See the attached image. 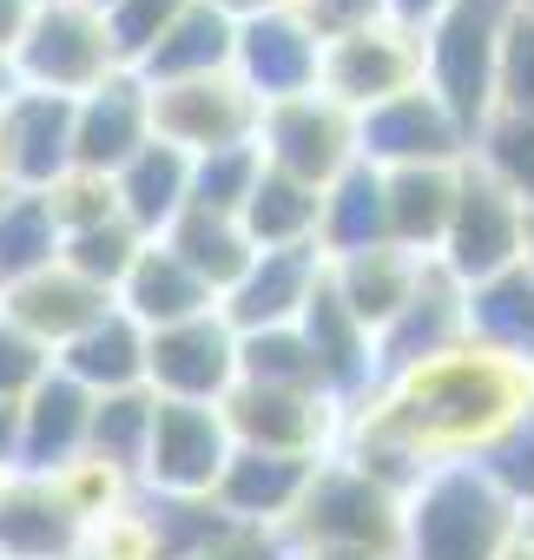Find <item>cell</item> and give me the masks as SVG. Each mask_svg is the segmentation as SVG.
I'll return each instance as SVG.
<instances>
[{"label":"cell","instance_id":"1","mask_svg":"<svg viewBox=\"0 0 534 560\" xmlns=\"http://www.w3.org/2000/svg\"><path fill=\"white\" fill-rule=\"evenodd\" d=\"M527 402H534V370H521L481 343H455L429 363H409V370L370 383L344 409L337 455L350 468H363L370 481L409 494L429 468L481 462Z\"/></svg>","mask_w":534,"mask_h":560},{"label":"cell","instance_id":"2","mask_svg":"<svg viewBox=\"0 0 534 560\" xmlns=\"http://www.w3.org/2000/svg\"><path fill=\"white\" fill-rule=\"evenodd\" d=\"M521 514L475 462L429 468L403 494V560H495Z\"/></svg>","mask_w":534,"mask_h":560},{"label":"cell","instance_id":"3","mask_svg":"<svg viewBox=\"0 0 534 560\" xmlns=\"http://www.w3.org/2000/svg\"><path fill=\"white\" fill-rule=\"evenodd\" d=\"M514 21V0H449L422 27V86L455 113V126L475 132L495 119V67Z\"/></svg>","mask_w":534,"mask_h":560},{"label":"cell","instance_id":"4","mask_svg":"<svg viewBox=\"0 0 534 560\" xmlns=\"http://www.w3.org/2000/svg\"><path fill=\"white\" fill-rule=\"evenodd\" d=\"M285 547H337V553L403 560V494L370 481L344 455H324L298 514L285 521Z\"/></svg>","mask_w":534,"mask_h":560},{"label":"cell","instance_id":"5","mask_svg":"<svg viewBox=\"0 0 534 560\" xmlns=\"http://www.w3.org/2000/svg\"><path fill=\"white\" fill-rule=\"evenodd\" d=\"M8 67H14V86H27V93L80 100V93H93L100 80L119 73V54H113V34H106L100 8H86V0H54V8H34Z\"/></svg>","mask_w":534,"mask_h":560},{"label":"cell","instance_id":"6","mask_svg":"<svg viewBox=\"0 0 534 560\" xmlns=\"http://www.w3.org/2000/svg\"><path fill=\"white\" fill-rule=\"evenodd\" d=\"M231 448H264V455H304L324 462L337 455L344 435V402L330 389H271V383H231L218 402Z\"/></svg>","mask_w":534,"mask_h":560},{"label":"cell","instance_id":"7","mask_svg":"<svg viewBox=\"0 0 534 560\" xmlns=\"http://www.w3.org/2000/svg\"><path fill=\"white\" fill-rule=\"evenodd\" d=\"M521 237H527V211L475 159H462L455 211H449V231L436 244V264L468 291V284H488V277H501V270L521 264Z\"/></svg>","mask_w":534,"mask_h":560},{"label":"cell","instance_id":"8","mask_svg":"<svg viewBox=\"0 0 534 560\" xmlns=\"http://www.w3.org/2000/svg\"><path fill=\"white\" fill-rule=\"evenodd\" d=\"M257 159L285 172V178H304V185H330L344 178L363 145H357V113L337 106L330 93H298V100H278V106H264L257 119Z\"/></svg>","mask_w":534,"mask_h":560},{"label":"cell","instance_id":"9","mask_svg":"<svg viewBox=\"0 0 534 560\" xmlns=\"http://www.w3.org/2000/svg\"><path fill=\"white\" fill-rule=\"evenodd\" d=\"M257 119H264V100L237 73H205V80L152 86V139L178 145L185 159L257 145Z\"/></svg>","mask_w":534,"mask_h":560},{"label":"cell","instance_id":"10","mask_svg":"<svg viewBox=\"0 0 534 560\" xmlns=\"http://www.w3.org/2000/svg\"><path fill=\"white\" fill-rule=\"evenodd\" d=\"M422 86V34L403 21H370L357 34L324 40V67H317V93H330L337 106H350L357 119L396 93Z\"/></svg>","mask_w":534,"mask_h":560},{"label":"cell","instance_id":"11","mask_svg":"<svg viewBox=\"0 0 534 560\" xmlns=\"http://www.w3.org/2000/svg\"><path fill=\"white\" fill-rule=\"evenodd\" d=\"M231 383H237V330L218 311L146 330V389L159 402H224Z\"/></svg>","mask_w":534,"mask_h":560},{"label":"cell","instance_id":"12","mask_svg":"<svg viewBox=\"0 0 534 560\" xmlns=\"http://www.w3.org/2000/svg\"><path fill=\"white\" fill-rule=\"evenodd\" d=\"M224 462H231V429H224L218 402H159L152 409V435H146V462H139L146 494H211Z\"/></svg>","mask_w":534,"mask_h":560},{"label":"cell","instance_id":"13","mask_svg":"<svg viewBox=\"0 0 534 560\" xmlns=\"http://www.w3.org/2000/svg\"><path fill=\"white\" fill-rule=\"evenodd\" d=\"M324 270H330V257H324L317 244L257 250V257L244 264V277L218 298V317H224L237 337H257V330H291V324L311 311V298H317V284H324Z\"/></svg>","mask_w":534,"mask_h":560},{"label":"cell","instance_id":"14","mask_svg":"<svg viewBox=\"0 0 534 560\" xmlns=\"http://www.w3.org/2000/svg\"><path fill=\"white\" fill-rule=\"evenodd\" d=\"M357 145L376 172H403V165H462L468 159V132L455 126V113L429 93L409 86L383 106H370L357 119Z\"/></svg>","mask_w":534,"mask_h":560},{"label":"cell","instance_id":"15","mask_svg":"<svg viewBox=\"0 0 534 560\" xmlns=\"http://www.w3.org/2000/svg\"><path fill=\"white\" fill-rule=\"evenodd\" d=\"M73 165V100L14 86L0 100V172L8 191H47Z\"/></svg>","mask_w":534,"mask_h":560},{"label":"cell","instance_id":"16","mask_svg":"<svg viewBox=\"0 0 534 560\" xmlns=\"http://www.w3.org/2000/svg\"><path fill=\"white\" fill-rule=\"evenodd\" d=\"M146 145H152V86L132 67H119L113 80L73 100V165L113 178Z\"/></svg>","mask_w":534,"mask_h":560},{"label":"cell","instance_id":"17","mask_svg":"<svg viewBox=\"0 0 534 560\" xmlns=\"http://www.w3.org/2000/svg\"><path fill=\"white\" fill-rule=\"evenodd\" d=\"M455 343H468V291L442 264H429L422 284L409 291V304L376 330V383L409 370V363H429V357H442Z\"/></svg>","mask_w":534,"mask_h":560},{"label":"cell","instance_id":"18","mask_svg":"<svg viewBox=\"0 0 534 560\" xmlns=\"http://www.w3.org/2000/svg\"><path fill=\"white\" fill-rule=\"evenodd\" d=\"M317 462L304 455H264V448H231L211 501L231 527H264V534H285V521L298 514L304 488H311Z\"/></svg>","mask_w":534,"mask_h":560},{"label":"cell","instance_id":"19","mask_svg":"<svg viewBox=\"0 0 534 560\" xmlns=\"http://www.w3.org/2000/svg\"><path fill=\"white\" fill-rule=\"evenodd\" d=\"M317 67H324V40L304 27V21H285V14H257L237 27V54H231V73L264 100H298V93H317Z\"/></svg>","mask_w":534,"mask_h":560},{"label":"cell","instance_id":"20","mask_svg":"<svg viewBox=\"0 0 534 560\" xmlns=\"http://www.w3.org/2000/svg\"><path fill=\"white\" fill-rule=\"evenodd\" d=\"M106 311H113V298H106L100 284H86V277H73L67 264H47V270H34V277H21V284L0 291V317L21 324V330H27L34 343H47L54 357H60L80 330H93Z\"/></svg>","mask_w":534,"mask_h":560},{"label":"cell","instance_id":"21","mask_svg":"<svg viewBox=\"0 0 534 560\" xmlns=\"http://www.w3.org/2000/svg\"><path fill=\"white\" fill-rule=\"evenodd\" d=\"M86 527L60 508L47 475H0V560H80Z\"/></svg>","mask_w":534,"mask_h":560},{"label":"cell","instance_id":"22","mask_svg":"<svg viewBox=\"0 0 534 560\" xmlns=\"http://www.w3.org/2000/svg\"><path fill=\"white\" fill-rule=\"evenodd\" d=\"M298 330H304V343H311V357H317V376H324V389L350 409L370 383H376V337L337 304V291H330V270H324V284H317V298H311V311L298 317Z\"/></svg>","mask_w":534,"mask_h":560},{"label":"cell","instance_id":"23","mask_svg":"<svg viewBox=\"0 0 534 560\" xmlns=\"http://www.w3.org/2000/svg\"><path fill=\"white\" fill-rule=\"evenodd\" d=\"M93 435V396L73 383V376H47L27 402H21V455L14 468L21 475H54L60 462H73Z\"/></svg>","mask_w":534,"mask_h":560},{"label":"cell","instance_id":"24","mask_svg":"<svg viewBox=\"0 0 534 560\" xmlns=\"http://www.w3.org/2000/svg\"><path fill=\"white\" fill-rule=\"evenodd\" d=\"M436 257H416V250H396V244H376V250H357V257H330V291H337V304L376 337L403 304H409V291L422 284V270H429Z\"/></svg>","mask_w":534,"mask_h":560},{"label":"cell","instance_id":"25","mask_svg":"<svg viewBox=\"0 0 534 560\" xmlns=\"http://www.w3.org/2000/svg\"><path fill=\"white\" fill-rule=\"evenodd\" d=\"M113 304H119L139 330H165V324H185V317L218 311V298L198 284V277H191L159 237H146V250L132 257V270H126V284L113 291Z\"/></svg>","mask_w":534,"mask_h":560},{"label":"cell","instance_id":"26","mask_svg":"<svg viewBox=\"0 0 534 560\" xmlns=\"http://www.w3.org/2000/svg\"><path fill=\"white\" fill-rule=\"evenodd\" d=\"M237 54V21H224L211 0H191V8L152 40V54L132 67L146 86H172V80H205V73H231Z\"/></svg>","mask_w":534,"mask_h":560},{"label":"cell","instance_id":"27","mask_svg":"<svg viewBox=\"0 0 534 560\" xmlns=\"http://www.w3.org/2000/svg\"><path fill=\"white\" fill-rule=\"evenodd\" d=\"M113 191H119V218L139 231V237H165V224L191 205V159L165 139H152L146 152H132L119 172H113Z\"/></svg>","mask_w":534,"mask_h":560},{"label":"cell","instance_id":"28","mask_svg":"<svg viewBox=\"0 0 534 560\" xmlns=\"http://www.w3.org/2000/svg\"><path fill=\"white\" fill-rule=\"evenodd\" d=\"M60 376H73L86 396H119V389H146V330L113 304L93 330H80L60 357Z\"/></svg>","mask_w":534,"mask_h":560},{"label":"cell","instance_id":"29","mask_svg":"<svg viewBox=\"0 0 534 560\" xmlns=\"http://www.w3.org/2000/svg\"><path fill=\"white\" fill-rule=\"evenodd\" d=\"M455 178H462V165H403V172H383V211H390V244L396 250L436 257V244L449 231V211H455Z\"/></svg>","mask_w":534,"mask_h":560},{"label":"cell","instance_id":"30","mask_svg":"<svg viewBox=\"0 0 534 560\" xmlns=\"http://www.w3.org/2000/svg\"><path fill=\"white\" fill-rule=\"evenodd\" d=\"M468 343L534 370V270L514 264L488 284H468Z\"/></svg>","mask_w":534,"mask_h":560},{"label":"cell","instance_id":"31","mask_svg":"<svg viewBox=\"0 0 534 560\" xmlns=\"http://www.w3.org/2000/svg\"><path fill=\"white\" fill-rule=\"evenodd\" d=\"M198 284L211 291V298H224L237 277H244V264L257 257L251 250V237H244V224L237 218H224V211H205V205H185L172 224H165V237H159Z\"/></svg>","mask_w":534,"mask_h":560},{"label":"cell","instance_id":"32","mask_svg":"<svg viewBox=\"0 0 534 560\" xmlns=\"http://www.w3.org/2000/svg\"><path fill=\"white\" fill-rule=\"evenodd\" d=\"M390 244V211H383V172L370 159H357L344 178L324 185V211H317V250L324 257H357Z\"/></svg>","mask_w":534,"mask_h":560},{"label":"cell","instance_id":"33","mask_svg":"<svg viewBox=\"0 0 534 560\" xmlns=\"http://www.w3.org/2000/svg\"><path fill=\"white\" fill-rule=\"evenodd\" d=\"M317 211H324V191L304 185V178H285L264 165L237 224L251 237V250H291V244H317Z\"/></svg>","mask_w":534,"mask_h":560},{"label":"cell","instance_id":"34","mask_svg":"<svg viewBox=\"0 0 534 560\" xmlns=\"http://www.w3.org/2000/svg\"><path fill=\"white\" fill-rule=\"evenodd\" d=\"M60 264V224L40 191H8L0 198V291L21 277Z\"/></svg>","mask_w":534,"mask_h":560},{"label":"cell","instance_id":"35","mask_svg":"<svg viewBox=\"0 0 534 560\" xmlns=\"http://www.w3.org/2000/svg\"><path fill=\"white\" fill-rule=\"evenodd\" d=\"M54 494H60V508L80 521V527H93V521H106V514H119L132 494H139V481L126 475V468H113L106 455H93V448H80L73 462H60L54 475Z\"/></svg>","mask_w":534,"mask_h":560},{"label":"cell","instance_id":"36","mask_svg":"<svg viewBox=\"0 0 534 560\" xmlns=\"http://www.w3.org/2000/svg\"><path fill=\"white\" fill-rule=\"evenodd\" d=\"M152 409H159V396H152V389L93 396V435H86V448H93V455H106L113 468H126V475L139 481L146 435H152Z\"/></svg>","mask_w":534,"mask_h":560},{"label":"cell","instance_id":"37","mask_svg":"<svg viewBox=\"0 0 534 560\" xmlns=\"http://www.w3.org/2000/svg\"><path fill=\"white\" fill-rule=\"evenodd\" d=\"M237 383H271V389H324L317 357L304 343V330H257L237 337Z\"/></svg>","mask_w":534,"mask_h":560},{"label":"cell","instance_id":"38","mask_svg":"<svg viewBox=\"0 0 534 560\" xmlns=\"http://www.w3.org/2000/svg\"><path fill=\"white\" fill-rule=\"evenodd\" d=\"M468 159H475L521 211H534V119H501V113H495V119L475 132Z\"/></svg>","mask_w":534,"mask_h":560},{"label":"cell","instance_id":"39","mask_svg":"<svg viewBox=\"0 0 534 560\" xmlns=\"http://www.w3.org/2000/svg\"><path fill=\"white\" fill-rule=\"evenodd\" d=\"M139 250H146V237H139L126 218H113V224H100V231H80V237H60V264H67L73 277H86V284H100L106 298L126 284V270H132Z\"/></svg>","mask_w":534,"mask_h":560},{"label":"cell","instance_id":"40","mask_svg":"<svg viewBox=\"0 0 534 560\" xmlns=\"http://www.w3.org/2000/svg\"><path fill=\"white\" fill-rule=\"evenodd\" d=\"M40 198H47V211H54L60 237L100 231V224H113V218H119V191H113V178H106V172H86V165H67Z\"/></svg>","mask_w":534,"mask_h":560},{"label":"cell","instance_id":"41","mask_svg":"<svg viewBox=\"0 0 534 560\" xmlns=\"http://www.w3.org/2000/svg\"><path fill=\"white\" fill-rule=\"evenodd\" d=\"M257 172H264L257 145H231V152L191 159V205L237 218V211H244V198H251V185H257Z\"/></svg>","mask_w":534,"mask_h":560},{"label":"cell","instance_id":"42","mask_svg":"<svg viewBox=\"0 0 534 560\" xmlns=\"http://www.w3.org/2000/svg\"><path fill=\"white\" fill-rule=\"evenodd\" d=\"M80 560H165L159 553V527L146 514V494H132L119 514L93 521L86 540H80Z\"/></svg>","mask_w":534,"mask_h":560},{"label":"cell","instance_id":"43","mask_svg":"<svg viewBox=\"0 0 534 560\" xmlns=\"http://www.w3.org/2000/svg\"><path fill=\"white\" fill-rule=\"evenodd\" d=\"M475 468H481V475L514 501V508H527V514H534V402L508 422V435H501Z\"/></svg>","mask_w":534,"mask_h":560},{"label":"cell","instance_id":"44","mask_svg":"<svg viewBox=\"0 0 534 560\" xmlns=\"http://www.w3.org/2000/svg\"><path fill=\"white\" fill-rule=\"evenodd\" d=\"M495 113H501V119H534V14H521V8H514L508 40H501Z\"/></svg>","mask_w":534,"mask_h":560},{"label":"cell","instance_id":"45","mask_svg":"<svg viewBox=\"0 0 534 560\" xmlns=\"http://www.w3.org/2000/svg\"><path fill=\"white\" fill-rule=\"evenodd\" d=\"M185 8H191V0H113V8H106V34H113L119 67H139V60L152 54V40H159Z\"/></svg>","mask_w":534,"mask_h":560},{"label":"cell","instance_id":"46","mask_svg":"<svg viewBox=\"0 0 534 560\" xmlns=\"http://www.w3.org/2000/svg\"><path fill=\"white\" fill-rule=\"evenodd\" d=\"M47 376H54V350L34 343L21 324L0 317V402H14V409H21Z\"/></svg>","mask_w":534,"mask_h":560},{"label":"cell","instance_id":"47","mask_svg":"<svg viewBox=\"0 0 534 560\" xmlns=\"http://www.w3.org/2000/svg\"><path fill=\"white\" fill-rule=\"evenodd\" d=\"M370 21H390L383 0H317V8H311V34H317V40L357 34V27H370Z\"/></svg>","mask_w":534,"mask_h":560},{"label":"cell","instance_id":"48","mask_svg":"<svg viewBox=\"0 0 534 560\" xmlns=\"http://www.w3.org/2000/svg\"><path fill=\"white\" fill-rule=\"evenodd\" d=\"M191 560H285V534H264V527H231L224 540H211Z\"/></svg>","mask_w":534,"mask_h":560},{"label":"cell","instance_id":"49","mask_svg":"<svg viewBox=\"0 0 534 560\" xmlns=\"http://www.w3.org/2000/svg\"><path fill=\"white\" fill-rule=\"evenodd\" d=\"M27 21H34V0H0V60H14Z\"/></svg>","mask_w":534,"mask_h":560},{"label":"cell","instance_id":"50","mask_svg":"<svg viewBox=\"0 0 534 560\" xmlns=\"http://www.w3.org/2000/svg\"><path fill=\"white\" fill-rule=\"evenodd\" d=\"M383 8H390V21H403V27H416V34H422V27L449 8V0H383Z\"/></svg>","mask_w":534,"mask_h":560},{"label":"cell","instance_id":"51","mask_svg":"<svg viewBox=\"0 0 534 560\" xmlns=\"http://www.w3.org/2000/svg\"><path fill=\"white\" fill-rule=\"evenodd\" d=\"M14 455H21V409L0 402V475H14Z\"/></svg>","mask_w":534,"mask_h":560},{"label":"cell","instance_id":"52","mask_svg":"<svg viewBox=\"0 0 534 560\" xmlns=\"http://www.w3.org/2000/svg\"><path fill=\"white\" fill-rule=\"evenodd\" d=\"M495 560H534V514H521V521H514V534L501 540V553H495Z\"/></svg>","mask_w":534,"mask_h":560},{"label":"cell","instance_id":"53","mask_svg":"<svg viewBox=\"0 0 534 560\" xmlns=\"http://www.w3.org/2000/svg\"><path fill=\"white\" fill-rule=\"evenodd\" d=\"M285 560H383V553H337V547H285Z\"/></svg>","mask_w":534,"mask_h":560},{"label":"cell","instance_id":"54","mask_svg":"<svg viewBox=\"0 0 534 560\" xmlns=\"http://www.w3.org/2000/svg\"><path fill=\"white\" fill-rule=\"evenodd\" d=\"M211 8H218L224 21H237V27H244V21H257V14H264V0H211Z\"/></svg>","mask_w":534,"mask_h":560},{"label":"cell","instance_id":"55","mask_svg":"<svg viewBox=\"0 0 534 560\" xmlns=\"http://www.w3.org/2000/svg\"><path fill=\"white\" fill-rule=\"evenodd\" d=\"M311 8L317 0H264V14H285V21H304V27H311Z\"/></svg>","mask_w":534,"mask_h":560},{"label":"cell","instance_id":"56","mask_svg":"<svg viewBox=\"0 0 534 560\" xmlns=\"http://www.w3.org/2000/svg\"><path fill=\"white\" fill-rule=\"evenodd\" d=\"M521 264L534 270V211H527V237H521Z\"/></svg>","mask_w":534,"mask_h":560},{"label":"cell","instance_id":"57","mask_svg":"<svg viewBox=\"0 0 534 560\" xmlns=\"http://www.w3.org/2000/svg\"><path fill=\"white\" fill-rule=\"evenodd\" d=\"M8 93H14V67H8V60H0V100H8Z\"/></svg>","mask_w":534,"mask_h":560},{"label":"cell","instance_id":"58","mask_svg":"<svg viewBox=\"0 0 534 560\" xmlns=\"http://www.w3.org/2000/svg\"><path fill=\"white\" fill-rule=\"evenodd\" d=\"M86 8H100V14H106V8H113V0H86Z\"/></svg>","mask_w":534,"mask_h":560},{"label":"cell","instance_id":"59","mask_svg":"<svg viewBox=\"0 0 534 560\" xmlns=\"http://www.w3.org/2000/svg\"><path fill=\"white\" fill-rule=\"evenodd\" d=\"M514 8H521V14H534V0H514Z\"/></svg>","mask_w":534,"mask_h":560},{"label":"cell","instance_id":"60","mask_svg":"<svg viewBox=\"0 0 534 560\" xmlns=\"http://www.w3.org/2000/svg\"><path fill=\"white\" fill-rule=\"evenodd\" d=\"M34 8H54V0H34Z\"/></svg>","mask_w":534,"mask_h":560},{"label":"cell","instance_id":"61","mask_svg":"<svg viewBox=\"0 0 534 560\" xmlns=\"http://www.w3.org/2000/svg\"><path fill=\"white\" fill-rule=\"evenodd\" d=\"M0 198H8V185H0Z\"/></svg>","mask_w":534,"mask_h":560},{"label":"cell","instance_id":"62","mask_svg":"<svg viewBox=\"0 0 534 560\" xmlns=\"http://www.w3.org/2000/svg\"><path fill=\"white\" fill-rule=\"evenodd\" d=\"M0 185H8V172H0Z\"/></svg>","mask_w":534,"mask_h":560}]
</instances>
